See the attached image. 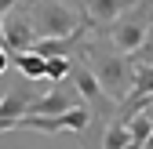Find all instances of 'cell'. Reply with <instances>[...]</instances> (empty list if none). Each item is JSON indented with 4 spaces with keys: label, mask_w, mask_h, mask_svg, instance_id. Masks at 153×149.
<instances>
[{
    "label": "cell",
    "mask_w": 153,
    "mask_h": 149,
    "mask_svg": "<svg viewBox=\"0 0 153 149\" xmlns=\"http://www.w3.org/2000/svg\"><path fill=\"white\" fill-rule=\"evenodd\" d=\"M84 62L91 66L95 80L102 84V91H106L117 105L128 102L131 84H135V58H131V55H120L109 40H88Z\"/></svg>",
    "instance_id": "6da1fadb"
},
{
    "label": "cell",
    "mask_w": 153,
    "mask_h": 149,
    "mask_svg": "<svg viewBox=\"0 0 153 149\" xmlns=\"http://www.w3.org/2000/svg\"><path fill=\"white\" fill-rule=\"evenodd\" d=\"M22 11L29 18L33 33H36V40H62V36H73V33L88 29L84 18L69 4H62V0H26Z\"/></svg>",
    "instance_id": "7a4b0ae2"
},
{
    "label": "cell",
    "mask_w": 153,
    "mask_h": 149,
    "mask_svg": "<svg viewBox=\"0 0 153 149\" xmlns=\"http://www.w3.org/2000/svg\"><path fill=\"white\" fill-rule=\"evenodd\" d=\"M131 7H135V0H88L80 18H84V26L91 33H109L113 22H120Z\"/></svg>",
    "instance_id": "3957f363"
},
{
    "label": "cell",
    "mask_w": 153,
    "mask_h": 149,
    "mask_svg": "<svg viewBox=\"0 0 153 149\" xmlns=\"http://www.w3.org/2000/svg\"><path fill=\"white\" fill-rule=\"evenodd\" d=\"M4 47H7L11 58H18V55H26V51L36 47V33H33V26H29L22 4H18V7L4 18Z\"/></svg>",
    "instance_id": "277c9868"
},
{
    "label": "cell",
    "mask_w": 153,
    "mask_h": 149,
    "mask_svg": "<svg viewBox=\"0 0 153 149\" xmlns=\"http://www.w3.org/2000/svg\"><path fill=\"white\" fill-rule=\"evenodd\" d=\"M18 73H22L26 80H48V58H40L36 51H26V55H18L15 58Z\"/></svg>",
    "instance_id": "5b68a950"
},
{
    "label": "cell",
    "mask_w": 153,
    "mask_h": 149,
    "mask_svg": "<svg viewBox=\"0 0 153 149\" xmlns=\"http://www.w3.org/2000/svg\"><path fill=\"white\" fill-rule=\"evenodd\" d=\"M131 95H135V98H153V66L149 62H135V84H131Z\"/></svg>",
    "instance_id": "8992f818"
},
{
    "label": "cell",
    "mask_w": 153,
    "mask_h": 149,
    "mask_svg": "<svg viewBox=\"0 0 153 149\" xmlns=\"http://www.w3.org/2000/svg\"><path fill=\"white\" fill-rule=\"evenodd\" d=\"M128 145H131V131H128V124L109 120V124H106V135H102V149H128Z\"/></svg>",
    "instance_id": "52a82bcc"
},
{
    "label": "cell",
    "mask_w": 153,
    "mask_h": 149,
    "mask_svg": "<svg viewBox=\"0 0 153 149\" xmlns=\"http://www.w3.org/2000/svg\"><path fill=\"white\" fill-rule=\"evenodd\" d=\"M7 62H11V55H7V47H0V73L7 69Z\"/></svg>",
    "instance_id": "ba28073f"
},
{
    "label": "cell",
    "mask_w": 153,
    "mask_h": 149,
    "mask_svg": "<svg viewBox=\"0 0 153 149\" xmlns=\"http://www.w3.org/2000/svg\"><path fill=\"white\" fill-rule=\"evenodd\" d=\"M62 4H69V7H80V11H84V7H88V0H62Z\"/></svg>",
    "instance_id": "9c48e42d"
},
{
    "label": "cell",
    "mask_w": 153,
    "mask_h": 149,
    "mask_svg": "<svg viewBox=\"0 0 153 149\" xmlns=\"http://www.w3.org/2000/svg\"><path fill=\"white\" fill-rule=\"evenodd\" d=\"M88 149H95V145H88Z\"/></svg>",
    "instance_id": "30bf717a"
}]
</instances>
